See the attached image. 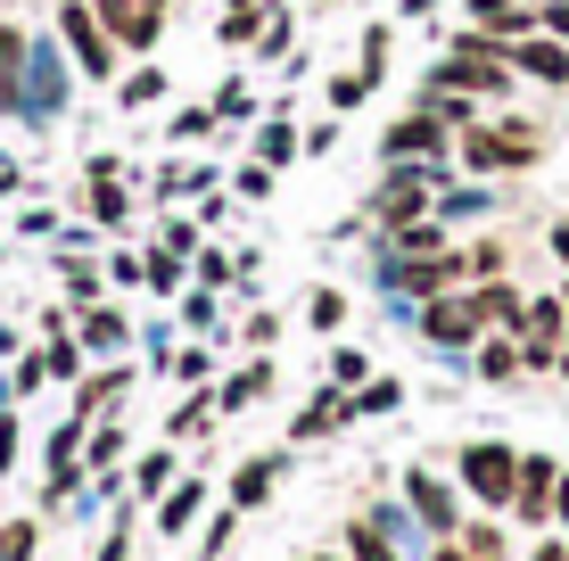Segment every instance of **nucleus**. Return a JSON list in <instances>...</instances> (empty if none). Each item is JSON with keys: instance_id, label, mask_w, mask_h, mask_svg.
<instances>
[{"instance_id": "obj_25", "label": "nucleus", "mask_w": 569, "mask_h": 561, "mask_svg": "<svg viewBox=\"0 0 569 561\" xmlns=\"http://www.w3.org/2000/svg\"><path fill=\"white\" fill-rule=\"evenodd\" d=\"M438 561H470V553H455V545H446V553H438Z\"/></svg>"}, {"instance_id": "obj_7", "label": "nucleus", "mask_w": 569, "mask_h": 561, "mask_svg": "<svg viewBox=\"0 0 569 561\" xmlns=\"http://www.w3.org/2000/svg\"><path fill=\"white\" fill-rule=\"evenodd\" d=\"M421 331L438 347H470V339H479V314H470V298H429L421 305Z\"/></svg>"}, {"instance_id": "obj_3", "label": "nucleus", "mask_w": 569, "mask_h": 561, "mask_svg": "<svg viewBox=\"0 0 569 561\" xmlns=\"http://www.w3.org/2000/svg\"><path fill=\"white\" fill-rule=\"evenodd\" d=\"M462 479L479 504H512L520 495V454L512 447H462Z\"/></svg>"}, {"instance_id": "obj_10", "label": "nucleus", "mask_w": 569, "mask_h": 561, "mask_svg": "<svg viewBox=\"0 0 569 561\" xmlns=\"http://www.w3.org/2000/svg\"><path fill=\"white\" fill-rule=\"evenodd\" d=\"M470 314H479V322H503V331H520L528 305H520L512 281H479V289H470Z\"/></svg>"}, {"instance_id": "obj_8", "label": "nucleus", "mask_w": 569, "mask_h": 561, "mask_svg": "<svg viewBox=\"0 0 569 561\" xmlns=\"http://www.w3.org/2000/svg\"><path fill=\"white\" fill-rule=\"evenodd\" d=\"M553 488H561V471H553L545 454H528V462H520V495H512L520 520H553Z\"/></svg>"}, {"instance_id": "obj_16", "label": "nucleus", "mask_w": 569, "mask_h": 561, "mask_svg": "<svg viewBox=\"0 0 569 561\" xmlns=\"http://www.w3.org/2000/svg\"><path fill=\"white\" fill-rule=\"evenodd\" d=\"M33 553V529H26V520H17V529H0V561H26Z\"/></svg>"}, {"instance_id": "obj_15", "label": "nucleus", "mask_w": 569, "mask_h": 561, "mask_svg": "<svg viewBox=\"0 0 569 561\" xmlns=\"http://www.w3.org/2000/svg\"><path fill=\"white\" fill-rule=\"evenodd\" d=\"M190 512H199V479H190V488H173V504H166V529H190Z\"/></svg>"}, {"instance_id": "obj_19", "label": "nucleus", "mask_w": 569, "mask_h": 561, "mask_svg": "<svg viewBox=\"0 0 569 561\" xmlns=\"http://www.w3.org/2000/svg\"><path fill=\"white\" fill-rule=\"evenodd\" d=\"M470 273H479V281H503V248H470Z\"/></svg>"}, {"instance_id": "obj_13", "label": "nucleus", "mask_w": 569, "mask_h": 561, "mask_svg": "<svg viewBox=\"0 0 569 561\" xmlns=\"http://www.w3.org/2000/svg\"><path fill=\"white\" fill-rule=\"evenodd\" d=\"M413 504H421L429 529H446V520H455V504H446V488H438V479H413Z\"/></svg>"}, {"instance_id": "obj_17", "label": "nucleus", "mask_w": 569, "mask_h": 561, "mask_svg": "<svg viewBox=\"0 0 569 561\" xmlns=\"http://www.w3.org/2000/svg\"><path fill=\"white\" fill-rule=\"evenodd\" d=\"M537 26L553 33V42H569V0H545V9H537Z\"/></svg>"}, {"instance_id": "obj_18", "label": "nucleus", "mask_w": 569, "mask_h": 561, "mask_svg": "<svg viewBox=\"0 0 569 561\" xmlns=\"http://www.w3.org/2000/svg\"><path fill=\"white\" fill-rule=\"evenodd\" d=\"M356 561H397V545H380V529H356Z\"/></svg>"}, {"instance_id": "obj_22", "label": "nucleus", "mask_w": 569, "mask_h": 561, "mask_svg": "<svg viewBox=\"0 0 569 561\" xmlns=\"http://www.w3.org/2000/svg\"><path fill=\"white\" fill-rule=\"evenodd\" d=\"M553 257L569 264V223H553Z\"/></svg>"}, {"instance_id": "obj_21", "label": "nucleus", "mask_w": 569, "mask_h": 561, "mask_svg": "<svg viewBox=\"0 0 569 561\" xmlns=\"http://www.w3.org/2000/svg\"><path fill=\"white\" fill-rule=\"evenodd\" d=\"M553 520H569V471H561V488H553Z\"/></svg>"}, {"instance_id": "obj_5", "label": "nucleus", "mask_w": 569, "mask_h": 561, "mask_svg": "<svg viewBox=\"0 0 569 561\" xmlns=\"http://www.w3.org/2000/svg\"><path fill=\"white\" fill-rule=\"evenodd\" d=\"M503 67H512V74H537V83H569V42H553V33H520V42H503Z\"/></svg>"}, {"instance_id": "obj_11", "label": "nucleus", "mask_w": 569, "mask_h": 561, "mask_svg": "<svg viewBox=\"0 0 569 561\" xmlns=\"http://www.w3.org/2000/svg\"><path fill=\"white\" fill-rule=\"evenodd\" d=\"M100 17L116 26V42H132V50H149V42H157V9H132V0H100Z\"/></svg>"}, {"instance_id": "obj_12", "label": "nucleus", "mask_w": 569, "mask_h": 561, "mask_svg": "<svg viewBox=\"0 0 569 561\" xmlns=\"http://www.w3.org/2000/svg\"><path fill=\"white\" fill-rule=\"evenodd\" d=\"M479 372H487V380H512V372H520V347H512V339H487V347H479Z\"/></svg>"}, {"instance_id": "obj_14", "label": "nucleus", "mask_w": 569, "mask_h": 561, "mask_svg": "<svg viewBox=\"0 0 569 561\" xmlns=\"http://www.w3.org/2000/svg\"><path fill=\"white\" fill-rule=\"evenodd\" d=\"M272 488V471H264V462H248V471L240 479H231V495H240V504H257V495Z\"/></svg>"}, {"instance_id": "obj_4", "label": "nucleus", "mask_w": 569, "mask_h": 561, "mask_svg": "<svg viewBox=\"0 0 569 561\" xmlns=\"http://www.w3.org/2000/svg\"><path fill=\"white\" fill-rule=\"evenodd\" d=\"M429 182H446V173H438V166H397V173H388V190H380V223H388V231L421 223V207H429Z\"/></svg>"}, {"instance_id": "obj_23", "label": "nucleus", "mask_w": 569, "mask_h": 561, "mask_svg": "<svg viewBox=\"0 0 569 561\" xmlns=\"http://www.w3.org/2000/svg\"><path fill=\"white\" fill-rule=\"evenodd\" d=\"M537 561H569V553H561V545H545V553H537Z\"/></svg>"}, {"instance_id": "obj_9", "label": "nucleus", "mask_w": 569, "mask_h": 561, "mask_svg": "<svg viewBox=\"0 0 569 561\" xmlns=\"http://www.w3.org/2000/svg\"><path fill=\"white\" fill-rule=\"evenodd\" d=\"M438 141H446V116H438V108H421V116H405V124L388 132V158H429Z\"/></svg>"}, {"instance_id": "obj_20", "label": "nucleus", "mask_w": 569, "mask_h": 561, "mask_svg": "<svg viewBox=\"0 0 569 561\" xmlns=\"http://www.w3.org/2000/svg\"><path fill=\"white\" fill-rule=\"evenodd\" d=\"M257 389H264V363H257V372H240V380H231V389H223V404H248Z\"/></svg>"}, {"instance_id": "obj_2", "label": "nucleus", "mask_w": 569, "mask_h": 561, "mask_svg": "<svg viewBox=\"0 0 569 561\" xmlns=\"http://www.w3.org/2000/svg\"><path fill=\"white\" fill-rule=\"evenodd\" d=\"M561 339H569V305H561V298H537V305L520 314V363H528V372H553V363H561Z\"/></svg>"}, {"instance_id": "obj_6", "label": "nucleus", "mask_w": 569, "mask_h": 561, "mask_svg": "<svg viewBox=\"0 0 569 561\" xmlns=\"http://www.w3.org/2000/svg\"><path fill=\"white\" fill-rule=\"evenodd\" d=\"M58 26H67L74 67H83V74H108V67H116V50H108V33H100V17H91L83 0H67V9H58Z\"/></svg>"}, {"instance_id": "obj_1", "label": "nucleus", "mask_w": 569, "mask_h": 561, "mask_svg": "<svg viewBox=\"0 0 569 561\" xmlns=\"http://www.w3.org/2000/svg\"><path fill=\"white\" fill-rule=\"evenodd\" d=\"M462 158H470V173H512V166L537 158V132H528V124H503V132L470 124L462 132Z\"/></svg>"}, {"instance_id": "obj_26", "label": "nucleus", "mask_w": 569, "mask_h": 561, "mask_svg": "<svg viewBox=\"0 0 569 561\" xmlns=\"http://www.w3.org/2000/svg\"><path fill=\"white\" fill-rule=\"evenodd\" d=\"M141 9H157V0H141Z\"/></svg>"}, {"instance_id": "obj_27", "label": "nucleus", "mask_w": 569, "mask_h": 561, "mask_svg": "<svg viewBox=\"0 0 569 561\" xmlns=\"http://www.w3.org/2000/svg\"><path fill=\"white\" fill-rule=\"evenodd\" d=\"M561 305H569V289H561Z\"/></svg>"}, {"instance_id": "obj_24", "label": "nucleus", "mask_w": 569, "mask_h": 561, "mask_svg": "<svg viewBox=\"0 0 569 561\" xmlns=\"http://www.w3.org/2000/svg\"><path fill=\"white\" fill-rule=\"evenodd\" d=\"M553 372H569V339H561V363H553Z\"/></svg>"}]
</instances>
